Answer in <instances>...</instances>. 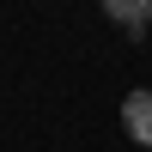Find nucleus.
Wrapping results in <instances>:
<instances>
[{
	"label": "nucleus",
	"instance_id": "nucleus-1",
	"mask_svg": "<svg viewBox=\"0 0 152 152\" xmlns=\"http://www.w3.org/2000/svg\"><path fill=\"white\" fill-rule=\"evenodd\" d=\"M122 128H128V140H140V146L152 152V85L128 91V104H122Z\"/></svg>",
	"mask_w": 152,
	"mask_h": 152
},
{
	"label": "nucleus",
	"instance_id": "nucleus-2",
	"mask_svg": "<svg viewBox=\"0 0 152 152\" xmlns=\"http://www.w3.org/2000/svg\"><path fill=\"white\" fill-rule=\"evenodd\" d=\"M104 12H110V18H116L122 31L134 37V43H140V37H146V24H152V0H104Z\"/></svg>",
	"mask_w": 152,
	"mask_h": 152
}]
</instances>
